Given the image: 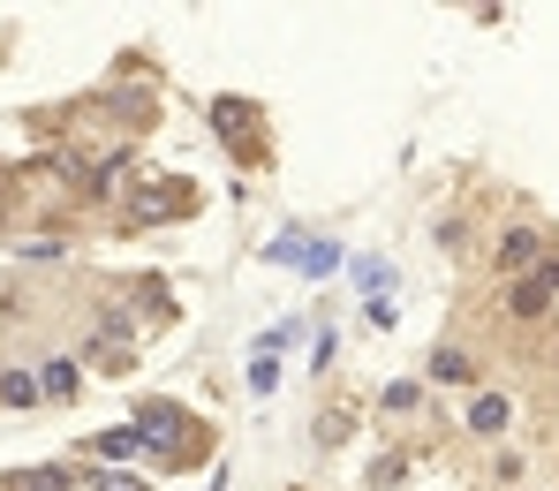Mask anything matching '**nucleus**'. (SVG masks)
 <instances>
[{
    "label": "nucleus",
    "mask_w": 559,
    "mask_h": 491,
    "mask_svg": "<svg viewBox=\"0 0 559 491\" xmlns=\"http://www.w3.org/2000/svg\"><path fill=\"white\" fill-rule=\"evenodd\" d=\"M431 379H439V386H462V379H468V356H462V348H439V356H431Z\"/></svg>",
    "instance_id": "obj_8"
},
{
    "label": "nucleus",
    "mask_w": 559,
    "mask_h": 491,
    "mask_svg": "<svg viewBox=\"0 0 559 491\" xmlns=\"http://www.w3.org/2000/svg\"><path fill=\"white\" fill-rule=\"evenodd\" d=\"M552 310H559V295H552Z\"/></svg>",
    "instance_id": "obj_11"
},
{
    "label": "nucleus",
    "mask_w": 559,
    "mask_h": 491,
    "mask_svg": "<svg viewBox=\"0 0 559 491\" xmlns=\"http://www.w3.org/2000/svg\"><path fill=\"white\" fill-rule=\"evenodd\" d=\"M182 431H189V416L175 408V400H144V408H136V439H152V446H175Z\"/></svg>",
    "instance_id": "obj_1"
},
{
    "label": "nucleus",
    "mask_w": 559,
    "mask_h": 491,
    "mask_svg": "<svg viewBox=\"0 0 559 491\" xmlns=\"http://www.w3.org/2000/svg\"><path fill=\"white\" fill-rule=\"evenodd\" d=\"M15 491H76V484H69V469H23Z\"/></svg>",
    "instance_id": "obj_9"
},
{
    "label": "nucleus",
    "mask_w": 559,
    "mask_h": 491,
    "mask_svg": "<svg viewBox=\"0 0 559 491\" xmlns=\"http://www.w3.org/2000/svg\"><path fill=\"white\" fill-rule=\"evenodd\" d=\"M295 265H310V273H333V265H341V250H333V242H318V250H302Z\"/></svg>",
    "instance_id": "obj_10"
},
{
    "label": "nucleus",
    "mask_w": 559,
    "mask_h": 491,
    "mask_svg": "<svg viewBox=\"0 0 559 491\" xmlns=\"http://www.w3.org/2000/svg\"><path fill=\"white\" fill-rule=\"evenodd\" d=\"M0 400H8V408H31V400H38V379H31V371H0Z\"/></svg>",
    "instance_id": "obj_6"
},
{
    "label": "nucleus",
    "mask_w": 559,
    "mask_h": 491,
    "mask_svg": "<svg viewBox=\"0 0 559 491\" xmlns=\"http://www.w3.org/2000/svg\"><path fill=\"white\" fill-rule=\"evenodd\" d=\"M559 295V258H545V273H530L522 288H514V318H537V310H552Z\"/></svg>",
    "instance_id": "obj_3"
},
{
    "label": "nucleus",
    "mask_w": 559,
    "mask_h": 491,
    "mask_svg": "<svg viewBox=\"0 0 559 491\" xmlns=\"http://www.w3.org/2000/svg\"><path fill=\"white\" fill-rule=\"evenodd\" d=\"M537 258H545V235L537 227H507L499 235V273H530Z\"/></svg>",
    "instance_id": "obj_2"
},
{
    "label": "nucleus",
    "mask_w": 559,
    "mask_h": 491,
    "mask_svg": "<svg viewBox=\"0 0 559 491\" xmlns=\"http://www.w3.org/2000/svg\"><path fill=\"white\" fill-rule=\"evenodd\" d=\"M76 386H84V371H76L69 356H53V363L38 371V400H76Z\"/></svg>",
    "instance_id": "obj_4"
},
{
    "label": "nucleus",
    "mask_w": 559,
    "mask_h": 491,
    "mask_svg": "<svg viewBox=\"0 0 559 491\" xmlns=\"http://www.w3.org/2000/svg\"><path fill=\"white\" fill-rule=\"evenodd\" d=\"M92 454H98V462H129V454H136V431H98Z\"/></svg>",
    "instance_id": "obj_7"
},
{
    "label": "nucleus",
    "mask_w": 559,
    "mask_h": 491,
    "mask_svg": "<svg viewBox=\"0 0 559 491\" xmlns=\"http://www.w3.org/2000/svg\"><path fill=\"white\" fill-rule=\"evenodd\" d=\"M507 416H514V408H507V393H476V400H468V431H484V439H491V431H507Z\"/></svg>",
    "instance_id": "obj_5"
}]
</instances>
